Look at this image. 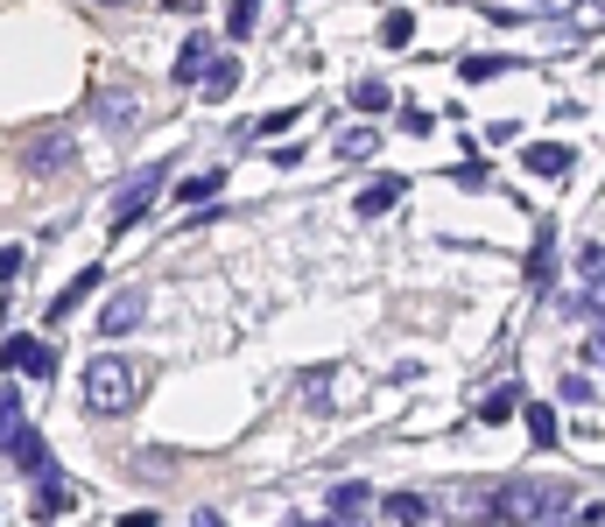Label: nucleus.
<instances>
[{"instance_id":"nucleus-1","label":"nucleus","mask_w":605,"mask_h":527,"mask_svg":"<svg viewBox=\"0 0 605 527\" xmlns=\"http://www.w3.org/2000/svg\"><path fill=\"white\" fill-rule=\"evenodd\" d=\"M493 514L514 520V527H556V520L578 514V500H570L564 478H507L493 492Z\"/></svg>"},{"instance_id":"nucleus-2","label":"nucleus","mask_w":605,"mask_h":527,"mask_svg":"<svg viewBox=\"0 0 605 527\" xmlns=\"http://www.w3.org/2000/svg\"><path fill=\"white\" fill-rule=\"evenodd\" d=\"M135 387H141V373L127 366L121 352H99L92 366H85V409L92 415H127L135 409Z\"/></svg>"},{"instance_id":"nucleus-3","label":"nucleus","mask_w":605,"mask_h":527,"mask_svg":"<svg viewBox=\"0 0 605 527\" xmlns=\"http://www.w3.org/2000/svg\"><path fill=\"white\" fill-rule=\"evenodd\" d=\"M162 176H169V170H162V162H155V170H141V176H135V184H127V190H121V198H113V239H127V233H135V218H141V211H149V204H155V190H162Z\"/></svg>"},{"instance_id":"nucleus-4","label":"nucleus","mask_w":605,"mask_h":527,"mask_svg":"<svg viewBox=\"0 0 605 527\" xmlns=\"http://www.w3.org/2000/svg\"><path fill=\"white\" fill-rule=\"evenodd\" d=\"M0 366L8 373H28V380H50L56 373V352L42 338H14V344H0Z\"/></svg>"},{"instance_id":"nucleus-5","label":"nucleus","mask_w":605,"mask_h":527,"mask_svg":"<svg viewBox=\"0 0 605 527\" xmlns=\"http://www.w3.org/2000/svg\"><path fill=\"white\" fill-rule=\"evenodd\" d=\"M141 316H149V296H141V289H121V296L106 303V316H99V330H106V338H121V330H135Z\"/></svg>"},{"instance_id":"nucleus-6","label":"nucleus","mask_w":605,"mask_h":527,"mask_svg":"<svg viewBox=\"0 0 605 527\" xmlns=\"http://www.w3.org/2000/svg\"><path fill=\"white\" fill-rule=\"evenodd\" d=\"M366 506H374V486H331V520H345V527H366Z\"/></svg>"},{"instance_id":"nucleus-7","label":"nucleus","mask_w":605,"mask_h":527,"mask_svg":"<svg viewBox=\"0 0 605 527\" xmlns=\"http://www.w3.org/2000/svg\"><path fill=\"white\" fill-rule=\"evenodd\" d=\"M212 36H190L184 50H176V85H204V71H212Z\"/></svg>"},{"instance_id":"nucleus-8","label":"nucleus","mask_w":605,"mask_h":527,"mask_svg":"<svg viewBox=\"0 0 605 527\" xmlns=\"http://www.w3.org/2000/svg\"><path fill=\"white\" fill-rule=\"evenodd\" d=\"M402 190H408V176H374V184L360 190V218H380V211H394V204H402Z\"/></svg>"},{"instance_id":"nucleus-9","label":"nucleus","mask_w":605,"mask_h":527,"mask_svg":"<svg viewBox=\"0 0 605 527\" xmlns=\"http://www.w3.org/2000/svg\"><path fill=\"white\" fill-rule=\"evenodd\" d=\"M8 457H14V464H22V472H36V478H50V443H42V436H36V429H22V436H14V443H8Z\"/></svg>"},{"instance_id":"nucleus-10","label":"nucleus","mask_w":605,"mask_h":527,"mask_svg":"<svg viewBox=\"0 0 605 527\" xmlns=\"http://www.w3.org/2000/svg\"><path fill=\"white\" fill-rule=\"evenodd\" d=\"M570 162H578V155H570L564 141H535V148H528V176H564Z\"/></svg>"},{"instance_id":"nucleus-11","label":"nucleus","mask_w":605,"mask_h":527,"mask_svg":"<svg viewBox=\"0 0 605 527\" xmlns=\"http://www.w3.org/2000/svg\"><path fill=\"white\" fill-rule=\"evenodd\" d=\"M550 267H556V225H535V261H528V281L550 289Z\"/></svg>"},{"instance_id":"nucleus-12","label":"nucleus","mask_w":605,"mask_h":527,"mask_svg":"<svg viewBox=\"0 0 605 527\" xmlns=\"http://www.w3.org/2000/svg\"><path fill=\"white\" fill-rule=\"evenodd\" d=\"M92 289H99V267H78V281H71V289H64V296H56V303H50V324H64V316L78 310V303H85V296H92Z\"/></svg>"},{"instance_id":"nucleus-13","label":"nucleus","mask_w":605,"mask_h":527,"mask_svg":"<svg viewBox=\"0 0 605 527\" xmlns=\"http://www.w3.org/2000/svg\"><path fill=\"white\" fill-rule=\"evenodd\" d=\"M584 303H592L598 330H605V253H584Z\"/></svg>"},{"instance_id":"nucleus-14","label":"nucleus","mask_w":605,"mask_h":527,"mask_svg":"<svg viewBox=\"0 0 605 527\" xmlns=\"http://www.w3.org/2000/svg\"><path fill=\"white\" fill-rule=\"evenodd\" d=\"M64 506H71V486H64V478H42V492H36V520H64Z\"/></svg>"},{"instance_id":"nucleus-15","label":"nucleus","mask_w":605,"mask_h":527,"mask_svg":"<svg viewBox=\"0 0 605 527\" xmlns=\"http://www.w3.org/2000/svg\"><path fill=\"white\" fill-rule=\"evenodd\" d=\"M99 113H106V127H141V99L127 92H99Z\"/></svg>"},{"instance_id":"nucleus-16","label":"nucleus","mask_w":605,"mask_h":527,"mask_svg":"<svg viewBox=\"0 0 605 527\" xmlns=\"http://www.w3.org/2000/svg\"><path fill=\"white\" fill-rule=\"evenodd\" d=\"M352 105H360V113H388V105H394L388 78H360V85H352Z\"/></svg>"},{"instance_id":"nucleus-17","label":"nucleus","mask_w":605,"mask_h":527,"mask_svg":"<svg viewBox=\"0 0 605 527\" xmlns=\"http://www.w3.org/2000/svg\"><path fill=\"white\" fill-rule=\"evenodd\" d=\"M232 85H240V64H232V57H218V64L204 71V85H198V92H204V99H226Z\"/></svg>"},{"instance_id":"nucleus-18","label":"nucleus","mask_w":605,"mask_h":527,"mask_svg":"<svg viewBox=\"0 0 605 527\" xmlns=\"http://www.w3.org/2000/svg\"><path fill=\"white\" fill-rule=\"evenodd\" d=\"M218 184H226V176H184V184H176V204H212L218 198Z\"/></svg>"},{"instance_id":"nucleus-19","label":"nucleus","mask_w":605,"mask_h":527,"mask_svg":"<svg viewBox=\"0 0 605 527\" xmlns=\"http://www.w3.org/2000/svg\"><path fill=\"white\" fill-rule=\"evenodd\" d=\"M514 409H521V387H493V394L479 401V422H507Z\"/></svg>"},{"instance_id":"nucleus-20","label":"nucleus","mask_w":605,"mask_h":527,"mask_svg":"<svg viewBox=\"0 0 605 527\" xmlns=\"http://www.w3.org/2000/svg\"><path fill=\"white\" fill-rule=\"evenodd\" d=\"M521 415H528V436H535V443L550 450V443H556V409H550V401H528Z\"/></svg>"},{"instance_id":"nucleus-21","label":"nucleus","mask_w":605,"mask_h":527,"mask_svg":"<svg viewBox=\"0 0 605 527\" xmlns=\"http://www.w3.org/2000/svg\"><path fill=\"white\" fill-rule=\"evenodd\" d=\"M374 148H380V134H374V127H352V134H338V155H345V162H366Z\"/></svg>"},{"instance_id":"nucleus-22","label":"nucleus","mask_w":605,"mask_h":527,"mask_svg":"<svg viewBox=\"0 0 605 527\" xmlns=\"http://www.w3.org/2000/svg\"><path fill=\"white\" fill-rule=\"evenodd\" d=\"M22 429H28V415H22V394H0V450H8Z\"/></svg>"},{"instance_id":"nucleus-23","label":"nucleus","mask_w":605,"mask_h":527,"mask_svg":"<svg viewBox=\"0 0 605 527\" xmlns=\"http://www.w3.org/2000/svg\"><path fill=\"white\" fill-rule=\"evenodd\" d=\"M500 71H507V57H465V64H457V78H465V85H486V78H500Z\"/></svg>"},{"instance_id":"nucleus-24","label":"nucleus","mask_w":605,"mask_h":527,"mask_svg":"<svg viewBox=\"0 0 605 527\" xmlns=\"http://www.w3.org/2000/svg\"><path fill=\"white\" fill-rule=\"evenodd\" d=\"M254 28H261V8L254 0H232L226 8V36H254Z\"/></svg>"},{"instance_id":"nucleus-25","label":"nucleus","mask_w":605,"mask_h":527,"mask_svg":"<svg viewBox=\"0 0 605 527\" xmlns=\"http://www.w3.org/2000/svg\"><path fill=\"white\" fill-rule=\"evenodd\" d=\"M388 514H394V520H408V527H416L423 514H430V500H423V492H394V500H388Z\"/></svg>"},{"instance_id":"nucleus-26","label":"nucleus","mask_w":605,"mask_h":527,"mask_svg":"<svg viewBox=\"0 0 605 527\" xmlns=\"http://www.w3.org/2000/svg\"><path fill=\"white\" fill-rule=\"evenodd\" d=\"M408 36H416V14H408V8H394L388 22H380V42H408Z\"/></svg>"},{"instance_id":"nucleus-27","label":"nucleus","mask_w":605,"mask_h":527,"mask_svg":"<svg viewBox=\"0 0 605 527\" xmlns=\"http://www.w3.org/2000/svg\"><path fill=\"white\" fill-rule=\"evenodd\" d=\"M64 155H71V141H64V134H42V141H36V170H56Z\"/></svg>"},{"instance_id":"nucleus-28","label":"nucleus","mask_w":605,"mask_h":527,"mask_svg":"<svg viewBox=\"0 0 605 527\" xmlns=\"http://www.w3.org/2000/svg\"><path fill=\"white\" fill-rule=\"evenodd\" d=\"M324 394H331V373H310V380H303V401H310V409H331Z\"/></svg>"},{"instance_id":"nucleus-29","label":"nucleus","mask_w":605,"mask_h":527,"mask_svg":"<svg viewBox=\"0 0 605 527\" xmlns=\"http://www.w3.org/2000/svg\"><path fill=\"white\" fill-rule=\"evenodd\" d=\"M437 113H423V105H402V134H430Z\"/></svg>"},{"instance_id":"nucleus-30","label":"nucleus","mask_w":605,"mask_h":527,"mask_svg":"<svg viewBox=\"0 0 605 527\" xmlns=\"http://www.w3.org/2000/svg\"><path fill=\"white\" fill-rule=\"evenodd\" d=\"M22 261H28L22 247H0V281H14V275H22Z\"/></svg>"},{"instance_id":"nucleus-31","label":"nucleus","mask_w":605,"mask_h":527,"mask_svg":"<svg viewBox=\"0 0 605 527\" xmlns=\"http://www.w3.org/2000/svg\"><path fill=\"white\" fill-rule=\"evenodd\" d=\"M190 527H226V514H212V506H204V514H190Z\"/></svg>"},{"instance_id":"nucleus-32","label":"nucleus","mask_w":605,"mask_h":527,"mask_svg":"<svg viewBox=\"0 0 605 527\" xmlns=\"http://www.w3.org/2000/svg\"><path fill=\"white\" fill-rule=\"evenodd\" d=\"M121 527H155V514H121Z\"/></svg>"},{"instance_id":"nucleus-33","label":"nucleus","mask_w":605,"mask_h":527,"mask_svg":"<svg viewBox=\"0 0 605 527\" xmlns=\"http://www.w3.org/2000/svg\"><path fill=\"white\" fill-rule=\"evenodd\" d=\"M289 527H345V520H289Z\"/></svg>"},{"instance_id":"nucleus-34","label":"nucleus","mask_w":605,"mask_h":527,"mask_svg":"<svg viewBox=\"0 0 605 527\" xmlns=\"http://www.w3.org/2000/svg\"><path fill=\"white\" fill-rule=\"evenodd\" d=\"M592 359H605V330H598V338H592Z\"/></svg>"}]
</instances>
